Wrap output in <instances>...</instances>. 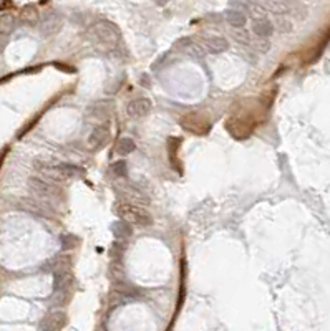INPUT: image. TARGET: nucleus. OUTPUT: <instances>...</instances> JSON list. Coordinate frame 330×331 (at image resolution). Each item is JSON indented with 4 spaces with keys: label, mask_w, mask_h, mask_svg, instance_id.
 Returning <instances> with one entry per match:
<instances>
[{
    "label": "nucleus",
    "mask_w": 330,
    "mask_h": 331,
    "mask_svg": "<svg viewBox=\"0 0 330 331\" xmlns=\"http://www.w3.org/2000/svg\"><path fill=\"white\" fill-rule=\"evenodd\" d=\"M116 212L119 215V219L126 224H135L138 227H150L153 224L151 215L146 212L145 209L138 207V205L133 204H119L116 207Z\"/></svg>",
    "instance_id": "1"
},
{
    "label": "nucleus",
    "mask_w": 330,
    "mask_h": 331,
    "mask_svg": "<svg viewBox=\"0 0 330 331\" xmlns=\"http://www.w3.org/2000/svg\"><path fill=\"white\" fill-rule=\"evenodd\" d=\"M93 33L95 37L101 40V42L105 43H110V42H115V40L118 38V28L110 24V22H100V24H96L93 27Z\"/></svg>",
    "instance_id": "2"
},
{
    "label": "nucleus",
    "mask_w": 330,
    "mask_h": 331,
    "mask_svg": "<svg viewBox=\"0 0 330 331\" xmlns=\"http://www.w3.org/2000/svg\"><path fill=\"white\" fill-rule=\"evenodd\" d=\"M252 32L257 38L267 40L274 33V24L269 19H266V17H259V19L252 20Z\"/></svg>",
    "instance_id": "3"
},
{
    "label": "nucleus",
    "mask_w": 330,
    "mask_h": 331,
    "mask_svg": "<svg viewBox=\"0 0 330 331\" xmlns=\"http://www.w3.org/2000/svg\"><path fill=\"white\" fill-rule=\"evenodd\" d=\"M151 111V101L146 98H138L126 105V113L131 118H143Z\"/></svg>",
    "instance_id": "4"
},
{
    "label": "nucleus",
    "mask_w": 330,
    "mask_h": 331,
    "mask_svg": "<svg viewBox=\"0 0 330 331\" xmlns=\"http://www.w3.org/2000/svg\"><path fill=\"white\" fill-rule=\"evenodd\" d=\"M204 48H206V51H209V53L219 55V53H224V51L229 48V42L221 35H211V37L204 38Z\"/></svg>",
    "instance_id": "5"
},
{
    "label": "nucleus",
    "mask_w": 330,
    "mask_h": 331,
    "mask_svg": "<svg viewBox=\"0 0 330 331\" xmlns=\"http://www.w3.org/2000/svg\"><path fill=\"white\" fill-rule=\"evenodd\" d=\"M53 173H56V176L58 178H77V176H83L85 171L82 168H78V166H73V164H58L55 166Z\"/></svg>",
    "instance_id": "6"
},
{
    "label": "nucleus",
    "mask_w": 330,
    "mask_h": 331,
    "mask_svg": "<svg viewBox=\"0 0 330 331\" xmlns=\"http://www.w3.org/2000/svg\"><path fill=\"white\" fill-rule=\"evenodd\" d=\"M30 186H32V189L42 197H52L55 194L58 196V189H55V187H52L50 184L40 179H30Z\"/></svg>",
    "instance_id": "7"
},
{
    "label": "nucleus",
    "mask_w": 330,
    "mask_h": 331,
    "mask_svg": "<svg viewBox=\"0 0 330 331\" xmlns=\"http://www.w3.org/2000/svg\"><path fill=\"white\" fill-rule=\"evenodd\" d=\"M108 136H110L108 128H96L95 131H92V134L88 136V146L92 147V149L103 146L108 139Z\"/></svg>",
    "instance_id": "8"
},
{
    "label": "nucleus",
    "mask_w": 330,
    "mask_h": 331,
    "mask_svg": "<svg viewBox=\"0 0 330 331\" xmlns=\"http://www.w3.org/2000/svg\"><path fill=\"white\" fill-rule=\"evenodd\" d=\"M226 20L232 28H237V30H242V28L246 27V24H247V17L244 15L241 10H236V9L227 12Z\"/></svg>",
    "instance_id": "9"
},
{
    "label": "nucleus",
    "mask_w": 330,
    "mask_h": 331,
    "mask_svg": "<svg viewBox=\"0 0 330 331\" xmlns=\"http://www.w3.org/2000/svg\"><path fill=\"white\" fill-rule=\"evenodd\" d=\"M135 147H136V144L131 138H121L116 142L115 151H116V154H119V156H128L129 152L135 151Z\"/></svg>",
    "instance_id": "10"
},
{
    "label": "nucleus",
    "mask_w": 330,
    "mask_h": 331,
    "mask_svg": "<svg viewBox=\"0 0 330 331\" xmlns=\"http://www.w3.org/2000/svg\"><path fill=\"white\" fill-rule=\"evenodd\" d=\"M113 232H115L116 237H128L131 233V229H129V224H126V222H116L113 225Z\"/></svg>",
    "instance_id": "11"
},
{
    "label": "nucleus",
    "mask_w": 330,
    "mask_h": 331,
    "mask_svg": "<svg viewBox=\"0 0 330 331\" xmlns=\"http://www.w3.org/2000/svg\"><path fill=\"white\" fill-rule=\"evenodd\" d=\"M276 28L281 33H289V32H292V22L287 20V19H277V24L274 25V30Z\"/></svg>",
    "instance_id": "12"
},
{
    "label": "nucleus",
    "mask_w": 330,
    "mask_h": 331,
    "mask_svg": "<svg viewBox=\"0 0 330 331\" xmlns=\"http://www.w3.org/2000/svg\"><path fill=\"white\" fill-rule=\"evenodd\" d=\"M111 171H113V174H115L116 178H121V176L126 174V162H124V161H116L115 164L111 166Z\"/></svg>",
    "instance_id": "13"
}]
</instances>
